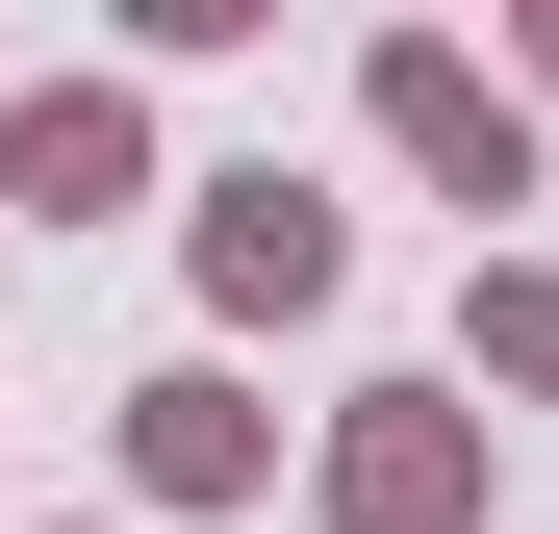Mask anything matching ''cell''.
Here are the masks:
<instances>
[{"label": "cell", "instance_id": "52a82bcc", "mask_svg": "<svg viewBox=\"0 0 559 534\" xmlns=\"http://www.w3.org/2000/svg\"><path fill=\"white\" fill-rule=\"evenodd\" d=\"M534 103H559V0H534Z\"/></svg>", "mask_w": 559, "mask_h": 534}, {"label": "cell", "instance_id": "6da1fadb", "mask_svg": "<svg viewBox=\"0 0 559 534\" xmlns=\"http://www.w3.org/2000/svg\"><path fill=\"white\" fill-rule=\"evenodd\" d=\"M178 281H204L229 331H306L356 281V204H331L306 153H229V178H178Z\"/></svg>", "mask_w": 559, "mask_h": 534}, {"label": "cell", "instance_id": "3957f363", "mask_svg": "<svg viewBox=\"0 0 559 534\" xmlns=\"http://www.w3.org/2000/svg\"><path fill=\"white\" fill-rule=\"evenodd\" d=\"M306 509L331 534H484V382H356L306 432Z\"/></svg>", "mask_w": 559, "mask_h": 534}, {"label": "cell", "instance_id": "ba28073f", "mask_svg": "<svg viewBox=\"0 0 559 534\" xmlns=\"http://www.w3.org/2000/svg\"><path fill=\"white\" fill-rule=\"evenodd\" d=\"M26 534H103V509H26Z\"/></svg>", "mask_w": 559, "mask_h": 534}, {"label": "cell", "instance_id": "277c9868", "mask_svg": "<svg viewBox=\"0 0 559 534\" xmlns=\"http://www.w3.org/2000/svg\"><path fill=\"white\" fill-rule=\"evenodd\" d=\"M103 459H128V509H254L280 484V407L229 382V356H153V382L103 407Z\"/></svg>", "mask_w": 559, "mask_h": 534}, {"label": "cell", "instance_id": "7a4b0ae2", "mask_svg": "<svg viewBox=\"0 0 559 534\" xmlns=\"http://www.w3.org/2000/svg\"><path fill=\"white\" fill-rule=\"evenodd\" d=\"M356 128H382L432 204H534V76L457 51V26H382V51H356Z\"/></svg>", "mask_w": 559, "mask_h": 534}, {"label": "cell", "instance_id": "8992f818", "mask_svg": "<svg viewBox=\"0 0 559 534\" xmlns=\"http://www.w3.org/2000/svg\"><path fill=\"white\" fill-rule=\"evenodd\" d=\"M457 382L559 407V254H484V281H457Z\"/></svg>", "mask_w": 559, "mask_h": 534}, {"label": "cell", "instance_id": "5b68a950", "mask_svg": "<svg viewBox=\"0 0 559 534\" xmlns=\"http://www.w3.org/2000/svg\"><path fill=\"white\" fill-rule=\"evenodd\" d=\"M0 204H26V229L153 204V103H128V76H0Z\"/></svg>", "mask_w": 559, "mask_h": 534}]
</instances>
